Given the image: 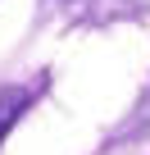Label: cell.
<instances>
[{"label": "cell", "mask_w": 150, "mask_h": 155, "mask_svg": "<svg viewBox=\"0 0 150 155\" xmlns=\"http://www.w3.org/2000/svg\"><path fill=\"white\" fill-rule=\"evenodd\" d=\"M27 105H32L27 87H0V141H5V132L27 114Z\"/></svg>", "instance_id": "cell-1"}]
</instances>
